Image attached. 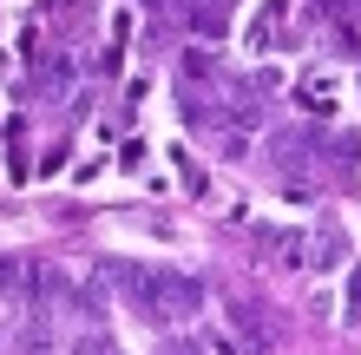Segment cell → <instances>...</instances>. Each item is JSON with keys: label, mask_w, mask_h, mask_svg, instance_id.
I'll return each mask as SVG.
<instances>
[{"label": "cell", "mask_w": 361, "mask_h": 355, "mask_svg": "<svg viewBox=\"0 0 361 355\" xmlns=\"http://www.w3.org/2000/svg\"><path fill=\"white\" fill-rule=\"evenodd\" d=\"M348 323H361V263H348Z\"/></svg>", "instance_id": "cell-6"}, {"label": "cell", "mask_w": 361, "mask_h": 355, "mask_svg": "<svg viewBox=\"0 0 361 355\" xmlns=\"http://www.w3.org/2000/svg\"><path fill=\"white\" fill-rule=\"evenodd\" d=\"M112 277H118V296L145 323H190L204 309V283L190 270H112Z\"/></svg>", "instance_id": "cell-1"}, {"label": "cell", "mask_w": 361, "mask_h": 355, "mask_svg": "<svg viewBox=\"0 0 361 355\" xmlns=\"http://www.w3.org/2000/svg\"><path fill=\"white\" fill-rule=\"evenodd\" d=\"M66 355H118V349H112V342H105V336H79V342H73Z\"/></svg>", "instance_id": "cell-7"}, {"label": "cell", "mask_w": 361, "mask_h": 355, "mask_svg": "<svg viewBox=\"0 0 361 355\" xmlns=\"http://www.w3.org/2000/svg\"><path fill=\"white\" fill-rule=\"evenodd\" d=\"M283 33H289V0H263V7L250 13V27H243V47L250 53H276Z\"/></svg>", "instance_id": "cell-3"}, {"label": "cell", "mask_w": 361, "mask_h": 355, "mask_svg": "<svg viewBox=\"0 0 361 355\" xmlns=\"http://www.w3.org/2000/svg\"><path fill=\"white\" fill-rule=\"evenodd\" d=\"M348 263V231L342 224H322V231H315V243H309V270H342Z\"/></svg>", "instance_id": "cell-4"}, {"label": "cell", "mask_w": 361, "mask_h": 355, "mask_svg": "<svg viewBox=\"0 0 361 355\" xmlns=\"http://www.w3.org/2000/svg\"><path fill=\"white\" fill-rule=\"evenodd\" d=\"M20 289H27V263L0 250V296H20Z\"/></svg>", "instance_id": "cell-5"}, {"label": "cell", "mask_w": 361, "mask_h": 355, "mask_svg": "<svg viewBox=\"0 0 361 355\" xmlns=\"http://www.w3.org/2000/svg\"><path fill=\"white\" fill-rule=\"evenodd\" d=\"M164 355H197V349H190V342H171V349H164Z\"/></svg>", "instance_id": "cell-8"}, {"label": "cell", "mask_w": 361, "mask_h": 355, "mask_svg": "<svg viewBox=\"0 0 361 355\" xmlns=\"http://www.w3.org/2000/svg\"><path fill=\"white\" fill-rule=\"evenodd\" d=\"M230 336H237L243 355H276L283 349V323H276V309L257 303V296H230Z\"/></svg>", "instance_id": "cell-2"}]
</instances>
